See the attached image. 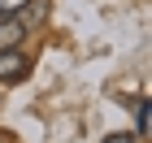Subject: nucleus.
I'll use <instances>...</instances> for the list:
<instances>
[{"instance_id": "nucleus-1", "label": "nucleus", "mask_w": 152, "mask_h": 143, "mask_svg": "<svg viewBox=\"0 0 152 143\" xmlns=\"http://www.w3.org/2000/svg\"><path fill=\"white\" fill-rule=\"evenodd\" d=\"M31 70H35V61L26 57L22 48H0V87H18L31 78Z\"/></svg>"}, {"instance_id": "nucleus-4", "label": "nucleus", "mask_w": 152, "mask_h": 143, "mask_svg": "<svg viewBox=\"0 0 152 143\" xmlns=\"http://www.w3.org/2000/svg\"><path fill=\"white\" fill-rule=\"evenodd\" d=\"M26 4H31V0H0V17H4V13H22Z\"/></svg>"}, {"instance_id": "nucleus-5", "label": "nucleus", "mask_w": 152, "mask_h": 143, "mask_svg": "<svg viewBox=\"0 0 152 143\" xmlns=\"http://www.w3.org/2000/svg\"><path fill=\"white\" fill-rule=\"evenodd\" d=\"M104 143H135V134L130 130H113V134H104Z\"/></svg>"}, {"instance_id": "nucleus-2", "label": "nucleus", "mask_w": 152, "mask_h": 143, "mask_svg": "<svg viewBox=\"0 0 152 143\" xmlns=\"http://www.w3.org/2000/svg\"><path fill=\"white\" fill-rule=\"evenodd\" d=\"M26 30H31V26L22 22V13H4V17H0V48H22Z\"/></svg>"}, {"instance_id": "nucleus-3", "label": "nucleus", "mask_w": 152, "mask_h": 143, "mask_svg": "<svg viewBox=\"0 0 152 143\" xmlns=\"http://www.w3.org/2000/svg\"><path fill=\"white\" fill-rule=\"evenodd\" d=\"M152 130V104H148V95L139 100V108H135V134H148Z\"/></svg>"}]
</instances>
